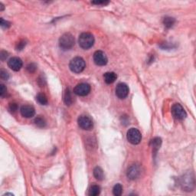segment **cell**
Masks as SVG:
<instances>
[{
  "label": "cell",
  "mask_w": 196,
  "mask_h": 196,
  "mask_svg": "<svg viewBox=\"0 0 196 196\" xmlns=\"http://www.w3.org/2000/svg\"><path fill=\"white\" fill-rule=\"evenodd\" d=\"M64 102H65L66 105H67V106H70V105H71L72 103H73L74 98L71 94V91L69 88L66 89L65 93H64Z\"/></svg>",
  "instance_id": "obj_15"
},
{
  "label": "cell",
  "mask_w": 196,
  "mask_h": 196,
  "mask_svg": "<svg viewBox=\"0 0 196 196\" xmlns=\"http://www.w3.org/2000/svg\"><path fill=\"white\" fill-rule=\"evenodd\" d=\"M20 112L22 117L25 118H32L35 114V110L34 107L30 105H23L20 109Z\"/></svg>",
  "instance_id": "obj_12"
},
{
  "label": "cell",
  "mask_w": 196,
  "mask_h": 196,
  "mask_svg": "<svg viewBox=\"0 0 196 196\" xmlns=\"http://www.w3.org/2000/svg\"><path fill=\"white\" fill-rule=\"evenodd\" d=\"M78 126L83 129L90 130L93 128V121L91 119L86 115H81L78 119Z\"/></svg>",
  "instance_id": "obj_7"
},
{
  "label": "cell",
  "mask_w": 196,
  "mask_h": 196,
  "mask_svg": "<svg viewBox=\"0 0 196 196\" xmlns=\"http://www.w3.org/2000/svg\"><path fill=\"white\" fill-rule=\"evenodd\" d=\"M94 61L98 66H104L107 63V57L102 51H97L94 54Z\"/></svg>",
  "instance_id": "obj_9"
},
{
  "label": "cell",
  "mask_w": 196,
  "mask_h": 196,
  "mask_svg": "<svg viewBox=\"0 0 196 196\" xmlns=\"http://www.w3.org/2000/svg\"><path fill=\"white\" fill-rule=\"evenodd\" d=\"M175 18H172V17L167 16L166 17V18H164V19H163V24H164V25L166 26V28H168V29L172 28V26H173V25L175 24Z\"/></svg>",
  "instance_id": "obj_19"
},
{
  "label": "cell",
  "mask_w": 196,
  "mask_h": 196,
  "mask_svg": "<svg viewBox=\"0 0 196 196\" xmlns=\"http://www.w3.org/2000/svg\"><path fill=\"white\" fill-rule=\"evenodd\" d=\"M0 25H1L2 27L6 28V29H8V28L10 27L11 25L10 22H9L8 21H6V20H4L3 18H1V20H0Z\"/></svg>",
  "instance_id": "obj_27"
},
{
  "label": "cell",
  "mask_w": 196,
  "mask_h": 196,
  "mask_svg": "<svg viewBox=\"0 0 196 196\" xmlns=\"http://www.w3.org/2000/svg\"><path fill=\"white\" fill-rule=\"evenodd\" d=\"M171 112H172V116H173L174 118L176 119V120H184L186 117V116H187L185 109L183 107V106H182L181 104H179V103H175V104L172 106Z\"/></svg>",
  "instance_id": "obj_5"
},
{
  "label": "cell",
  "mask_w": 196,
  "mask_h": 196,
  "mask_svg": "<svg viewBox=\"0 0 196 196\" xmlns=\"http://www.w3.org/2000/svg\"><path fill=\"white\" fill-rule=\"evenodd\" d=\"M140 174V167L136 165H132L127 170V177L129 179H136Z\"/></svg>",
  "instance_id": "obj_13"
},
{
  "label": "cell",
  "mask_w": 196,
  "mask_h": 196,
  "mask_svg": "<svg viewBox=\"0 0 196 196\" xmlns=\"http://www.w3.org/2000/svg\"><path fill=\"white\" fill-rule=\"evenodd\" d=\"M79 45L84 49H89L94 44V38L92 34L89 32H84L78 38Z\"/></svg>",
  "instance_id": "obj_1"
},
{
  "label": "cell",
  "mask_w": 196,
  "mask_h": 196,
  "mask_svg": "<svg viewBox=\"0 0 196 196\" xmlns=\"http://www.w3.org/2000/svg\"><path fill=\"white\" fill-rule=\"evenodd\" d=\"M0 6H1V11H2L4 9V6H3V5L2 3H0Z\"/></svg>",
  "instance_id": "obj_31"
},
{
  "label": "cell",
  "mask_w": 196,
  "mask_h": 196,
  "mask_svg": "<svg viewBox=\"0 0 196 196\" xmlns=\"http://www.w3.org/2000/svg\"><path fill=\"white\" fill-rule=\"evenodd\" d=\"M0 78H1L2 80H4V81H7L9 78V75L6 71L3 70V69H1L0 71Z\"/></svg>",
  "instance_id": "obj_24"
},
{
  "label": "cell",
  "mask_w": 196,
  "mask_h": 196,
  "mask_svg": "<svg viewBox=\"0 0 196 196\" xmlns=\"http://www.w3.org/2000/svg\"><path fill=\"white\" fill-rule=\"evenodd\" d=\"M90 86L87 83H81V84H78L74 89V93L81 97L87 96V94H90Z\"/></svg>",
  "instance_id": "obj_8"
},
{
  "label": "cell",
  "mask_w": 196,
  "mask_h": 196,
  "mask_svg": "<svg viewBox=\"0 0 196 196\" xmlns=\"http://www.w3.org/2000/svg\"><path fill=\"white\" fill-rule=\"evenodd\" d=\"M104 81L108 84H113L117 80V76L114 72H106L103 75Z\"/></svg>",
  "instance_id": "obj_14"
},
{
  "label": "cell",
  "mask_w": 196,
  "mask_h": 196,
  "mask_svg": "<svg viewBox=\"0 0 196 196\" xmlns=\"http://www.w3.org/2000/svg\"><path fill=\"white\" fill-rule=\"evenodd\" d=\"M181 186L185 191H187V192L192 191L195 186L193 176H192L190 174L185 175L181 179Z\"/></svg>",
  "instance_id": "obj_6"
},
{
  "label": "cell",
  "mask_w": 196,
  "mask_h": 196,
  "mask_svg": "<svg viewBox=\"0 0 196 196\" xmlns=\"http://www.w3.org/2000/svg\"><path fill=\"white\" fill-rule=\"evenodd\" d=\"M25 45H26V41H25V40H21V41H18V42L16 44L15 48H16V50L18 51H21L25 47Z\"/></svg>",
  "instance_id": "obj_23"
},
{
  "label": "cell",
  "mask_w": 196,
  "mask_h": 196,
  "mask_svg": "<svg viewBox=\"0 0 196 196\" xmlns=\"http://www.w3.org/2000/svg\"><path fill=\"white\" fill-rule=\"evenodd\" d=\"M6 94H7V88H6L4 84H1V87H0V96L2 98H4L6 95Z\"/></svg>",
  "instance_id": "obj_26"
},
{
  "label": "cell",
  "mask_w": 196,
  "mask_h": 196,
  "mask_svg": "<svg viewBox=\"0 0 196 196\" xmlns=\"http://www.w3.org/2000/svg\"><path fill=\"white\" fill-rule=\"evenodd\" d=\"M36 100L41 105H46L48 103V98L44 94H38L36 97Z\"/></svg>",
  "instance_id": "obj_20"
},
{
  "label": "cell",
  "mask_w": 196,
  "mask_h": 196,
  "mask_svg": "<svg viewBox=\"0 0 196 196\" xmlns=\"http://www.w3.org/2000/svg\"><path fill=\"white\" fill-rule=\"evenodd\" d=\"M86 67V64L84 60L81 57H76L74 58L71 61L70 64H69V67H70L71 71L74 73L80 74L84 70Z\"/></svg>",
  "instance_id": "obj_3"
},
{
  "label": "cell",
  "mask_w": 196,
  "mask_h": 196,
  "mask_svg": "<svg viewBox=\"0 0 196 196\" xmlns=\"http://www.w3.org/2000/svg\"><path fill=\"white\" fill-rule=\"evenodd\" d=\"M75 38L71 33H65L60 38L59 46L62 50H69L75 45Z\"/></svg>",
  "instance_id": "obj_2"
},
{
  "label": "cell",
  "mask_w": 196,
  "mask_h": 196,
  "mask_svg": "<svg viewBox=\"0 0 196 196\" xmlns=\"http://www.w3.org/2000/svg\"><path fill=\"white\" fill-rule=\"evenodd\" d=\"M8 65H9V67L12 70L15 71H18L22 67L23 63L22 61L19 58H18V57H13V58H10L9 60Z\"/></svg>",
  "instance_id": "obj_11"
},
{
  "label": "cell",
  "mask_w": 196,
  "mask_h": 196,
  "mask_svg": "<svg viewBox=\"0 0 196 196\" xmlns=\"http://www.w3.org/2000/svg\"><path fill=\"white\" fill-rule=\"evenodd\" d=\"M94 177L98 180H100V181L103 180V178H104V174H103V169L100 167H99V166H97L94 169Z\"/></svg>",
  "instance_id": "obj_17"
},
{
  "label": "cell",
  "mask_w": 196,
  "mask_h": 196,
  "mask_svg": "<svg viewBox=\"0 0 196 196\" xmlns=\"http://www.w3.org/2000/svg\"><path fill=\"white\" fill-rule=\"evenodd\" d=\"M129 94V87L124 83H120L116 87V95L120 99H124Z\"/></svg>",
  "instance_id": "obj_10"
},
{
  "label": "cell",
  "mask_w": 196,
  "mask_h": 196,
  "mask_svg": "<svg viewBox=\"0 0 196 196\" xmlns=\"http://www.w3.org/2000/svg\"><path fill=\"white\" fill-rule=\"evenodd\" d=\"M93 4H95V5H98V6H100V5H102V6H105V5H107L108 3H109V2L108 1H96V2H93Z\"/></svg>",
  "instance_id": "obj_29"
},
{
  "label": "cell",
  "mask_w": 196,
  "mask_h": 196,
  "mask_svg": "<svg viewBox=\"0 0 196 196\" xmlns=\"http://www.w3.org/2000/svg\"><path fill=\"white\" fill-rule=\"evenodd\" d=\"M26 69H27V71L29 73H34V72H35V71H36L37 66L35 65V64H34V63H31V64H29V65L26 67Z\"/></svg>",
  "instance_id": "obj_25"
},
{
  "label": "cell",
  "mask_w": 196,
  "mask_h": 196,
  "mask_svg": "<svg viewBox=\"0 0 196 196\" xmlns=\"http://www.w3.org/2000/svg\"><path fill=\"white\" fill-rule=\"evenodd\" d=\"M162 143V140L159 137H156L153 140H151V146L152 147V149H153L154 152H156L157 151L159 150V149L160 148V146H161Z\"/></svg>",
  "instance_id": "obj_16"
},
{
  "label": "cell",
  "mask_w": 196,
  "mask_h": 196,
  "mask_svg": "<svg viewBox=\"0 0 196 196\" xmlns=\"http://www.w3.org/2000/svg\"><path fill=\"white\" fill-rule=\"evenodd\" d=\"M35 123L36 126H38V127H41V128L44 127V126H46L45 120H44V118H42V117H38L35 118Z\"/></svg>",
  "instance_id": "obj_22"
},
{
  "label": "cell",
  "mask_w": 196,
  "mask_h": 196,
  "mask_svg": "<svg viewBox=\"0 0 196 196\" xmlns=\"http://www.w3.org/2000/svg\"><path fill=\"white\" fill-rule=\"evenodd\" d=\"M113 193L115 196H120L123 193V186L118 183L114 186L113 189Z\"/></svg>",
  "instance_id": "obj_21"
},
{
  "label": "cell",
  "mask_w": 196,
  "mask_h": 196,
  "mask_svg": "<svg viewBox=\"0 0 196 196\" xmlns=\"http://www.w3.org/2000/svg\"><path fill=\"white\" fill-rule=\"evenodd\" d=\"M100 188L98 185H92L89 189V195L90 196H97L100 195Z\"/></svg>",
  "instance_id": "obj_18"
},
{
  "label": "cell",
  "mask_w": 196,
  "mask_h": 196,
  "mask_svg": "<svg viewBox=\"0 0 196 196\" xmlns=\"http://www.w3.org/2000/svg\"><path fill=\"white\" fill-rule=\"evenodd\" d=\"M0 57H1V59L3 61V60L6 59V58L8 57V53L6 52L2 51V52H1V54H0Z\"/></svg>",
  "instance_id": "obj_30"
},
{
  "label": "cell",
  "mask_w": 196,
  "mask_h": 196,
  "mask_svg": "<svg viewBox=\"0 0 196 196\" xmlns=\"http://www.w3.org/2000/svg\"><path fill=\"white\" fill-rule=\"evenodd\" d=\"M9 109L11 112H15V111L18 110V105L15 103H11L10 104H9Z\"/></svg>",
  "instance_id": "obj_28"
},
{
  "label": "cell",
  "mask_w": 196,
  "mask_h": 196,
  "mask_svg": "<svg viewBox=\"0 0 196 196\" xmlns=\"http://www.w3.org/2000/svg\"><path fill=\"white\" fill-rule=\"evenodd\" d=\"M128 141L133 145H137L141 142L142 136L141 133L136 128H131L127 131L126 134Z\"/></svg>",
  "instance_id": "obj_4"
}]
</instances>
